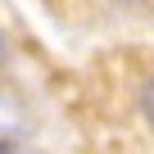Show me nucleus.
Instances as JSON below:
<instances>
[{
  "instance_id": "obj_2",
  "label": "nucleus",
  "mask_w": 154,
  "mask_h": 154,
  "mask_svg": "<svg viewBox=\"0 0 154 154\" xmlns=\"http://www.w3.org/2000/svg\"><path fill=\"white\" fill-rule=\"evenodd\" d=\"M0 50H5V41H0Z\"/></svg>"
},
{
  "instance_id": "obj_1",
  "label": "nucleus",
  "mask_w": 154,
  "mask_h": 154,
  "mask_svg": "<svg viewBox=\"0 0 154 154\" xmlns=\"http://www.w3.org/2000/svg\"><path fill=\"white\" fill-rule=\"evenodd\" d=\"M140 104H145V113H149V118H154V82H149V86H145V95H140Z\"/></svg>"
}]
</instances>
